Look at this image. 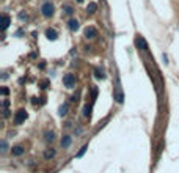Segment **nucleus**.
Wrapping results in <instances>:
<instances>
[{
	"label": "nucleus",
	"instance_id": "obj_17",
	"mask_svg": "<svg viewBox=\"0 0 179 173\" xmlns=\"http://www.w3.org/2000/svg\"><path fill=\"white\" fill-rule=\"evenodd\" d=\"M8 25H9V17L6 14H3V30L8 29Z\"/></svg>",
	"mask_w": 179,
	"mask_h": 173
},
{
	"label": "nucleus",
	"instance_id": "obj_15",
	"mask_svg": "<svg viewBox=\"0 0 179 173\" xmlns=\"http://www.w3.org/2000/svg\"><path fill=\"white\" fill-rule=\"evenodd\" d=\"M87 150H88V145H83V147L80 148V151H79L77 154H75V157H82V156H83V154H85V153H87Z\"/></svg>",
	"mask_w": 179,
	"mask_h": 173
},
{
	"label": "nucleus",
	"instance_id": "obj_6",
	"mask_svg": "<svg viewBox=\"0 0 179 173\" xmlns=\"http://www.w3.org/2000/svg\"><path fill=\"white\" fill-rule=\"evenodd\" d=\"M85 36H87L88 40L96 38V36H98V30L94 29V27H87V29H85Z\"/></svg>",
	"mask_w": 179,
	"mask_h": 173
},
{
	"label": "nucleus",
	"instance_id": "obj_9",
	"mask_svg": "<svg viewBox=\"0 0 179 173\" xmlns=\"http://www.w3.org/2000/svg\"><path fill=\"white\" fill-rule=\"evenodd\" d=\"M71 142H72V139L69 137V135H64V137L61 139V147L63 148H68L69 145H71Z\"/></svg>",
	"mask_w": 179,
	"mask_h": 173
},
{
	"label": "nucleus",
	"instance_id": "obj_2",
	"mask_svg": "<svg viewBox=\"0 0 179 173\" xmlns=\"http://www.w3.org/2000/svg\"><path fill=\"white\" fill-rule=\"evenodd\" d=\"M41 13H43L44 17H50V16L53 14V5H52L50 2L43 3V6H41Z\"/></svg>",
	"mask_w": 179,
	"mask_h": 173
},
{
	"label": "nucleus",
	"instance_id": "obj_20",
	"mask_svg": "<svg viewBox=\"0 0 179 173\" xmlns=\"http://www.w3.org/2000/svg\"><path fill=\"white\" fill-rule=\"evenodd\" d=\"M19 17H21V21H24V19L27 21V14H22V13H21V14H19Z\"/></svg>",
	"mask_w": 179,
	"mask_h": 173
},
{
	"label": "nucleus",
	"instance_id": "obj_13",
	"mask_svg": "<svg viewBox=\"0 0 179 173\" xmlns=\"http://www.w3.org/2000/svg\"><path fill=\"white\" fill-rule=\"evenodd\" d=\"M66 113H68V104L60 106V109H58V115H60V116H64Z\"/></svg>",
	"mask_w": 179,
	"mask_h": 173
},
{
	"label": "nucleus",
	"instance_id": "obj_4",
	"mask_svg": "<svg viewBox=\"0 0 179 173\" xmlns=\"http://www.w3.org/2000/svg\"><path fill=\"white\" fill-rule=\"evenodd\" d=\"M25 118H27V112H25V110H17L16 115H14V124H21V123H24Z\"/></svg>",
	"mask_w": 179,
	"mask_h": 173
},
{
	"label": "nucleus",
	"instance_id": "obj_8",
	"mask_svg": "<svg viewBox=\"0 0 179 173\" xmlns=\"http://www.w3.org/2000/svg\"><path fill=\"white\" fill-rule=\"evenodd\" d=\"M46 36H47V38H49V40H57V36H58V33H57L53 29H47L46 30Z\"/></svg>",
	"mask_w": 179,
	"mask_h": 173
},
{
	"label": "nucleus",
	"instance_id": "obj_21",
	"mask_svg": "<svg viewBox=\"0 0 179 173\" xmlns=\"http://www.w3.org/2000/svg\"><path fill=\"white\" fill-rule=\"evenodd\" d=\"M2 95H3V96L8 95V88H2Z\"/></svg>",
	"mask_w": 179,
	"mask_h": 173
},
{
	"label": "nucleus",
	"instance_id": "obj_11",
	"mask_svg": "<svg viewBox=\"0 0 179 173\" xmlns=\"http://www.w3.org/2000/svg\"><path fill=\"white\" fill-rule=\"evenodd\" d=\"M44 137H46V142H53L55 140V134L52 131H46L44 132Z\"/></svg>",
	"mask_w": 179,
	"mask_h": 173
},
{
	"label": "nucleus",
	"instance_id": "obj_14",
	"mask_svg": "<svg viewBox=\"0 0 179 173\" xmlns=\"http://www.w3.org/2000/svg\"><path fill=\"white\" fill-rule=\"evenodd\" d=\"M79 29V22L77 21H69V30H72V32H75V30H77Z\"/></svg>",
	"mask_w": 179,
	"mask_h": 173
},
{
	"label": "nucleus",
	"instance_id": "obj_1",
	"mask_svg": "<svg viewBox=\"0 0 179 173\" xmlns=\"http://www.w3.org/2000/svg\"><path fill=\"white\" fill-rule=\"evenodd\" d=\"M113 98L116 99L118 104H122V102H124V93H122V88H121L119 77H116V82H115V92H113Z\"/></svg>",
	"mask_w": 179,
	"mask_h": 173
},
{
	"label": "nucleus",
	"instance_id": "obj_5",
	"mask_svg": "<svg viewBox=\"0 0 179 173\" xmlns=\"http://www.w3.org/2000/svg\"><path fill=\"white\" fill-rule=\"evenodd\" d=\"M135 44H137V47L140 49V50H146L148 49V44H146V41L143 40V36H137L135 38Z\"/></svg>",
	"mask_w": 179,
	"mask_h": 173
},
{
	"label": "nucleus",
	"instance_id": "obj_18",
	"mask_svg": "<svg viewBox=\"0 0 179 173\" xmlns=\"http://www.w3.org/2000/svg\"><path fill=\"white\" fill-rule=\"evenodd\" d=\"M94 76H96V79H104V74H102L101 69H96V71H94Z\"/></svg>",
	"mask_w": 179,
	"mask_h": 173
},
{
	"label": "nucleus",
	"instance_id": "obj_10",
	"mask_svg": "<svg viewBox=\"0 0 179 173\" xmlns=\"http://www.w3.org/2000/svg\"><path fill=\"white\" fill-rule=\"evenodd\" d=\"M55 157V150H46L44 151V159H47V161H49V159H53Z\"/></svg>",
	"mask_w": 179,
	"mask_h": 173
},
{
	"label": "nucleus",
	"instance_id": "obj_3",
	"mask_svg": "<svg viewBox=\"0 0 179 173\" xmlns=\"http://www.w3.org/2000/svg\"><path fill=\"white\" fill-rule=\"evenodd\" d=\"M63 84H64L66 88H72L75 85V76L74 74H66L63 77Z\"/></svg>",
	"mask_w": 179,
	"mask_h": 173
},
{
	"label": "nucleus",
	"instance_id": "obj_22",
	"mask_svg": "<svg viewBox=\"0 0 179 173\" xmlns=\"http://www.w3.org/2000/svg\"><path fill=\"white\" fill-rule=\"evenodd\" d=\"M77 2H83V0H77Z\"/></svg>",
	"mask_w": 179,
	"mask_h": 173
},
{
	"label": "nucleus",
	"instance_id": "obj_16",
	"mask_svg": "<svg viewBox=\"0 0 179 173\" xmlns=\"http://www.w3.org/2000/svg\"><path fill=\"white\" fill-rule=\"evenodd\" d=\"M63 10H64L66 14H72V13H74V10H72L71 5H63Z\"/></svg>",
	"mask_w": 179,
	"mask_h": 173
},
{
	"label": "nucleus",
	"instance_id": "obj_19",
	"mask_svg": "<svg viewBox=\"0 0 179 173\" xmlns=\"http://www.w3.org/2000/svg\"><path fill=\"white\" fill-rule=\"evenodd\" d=\"M8 150V145H6V142L5 140H2V153H5Z\"/></svg>",
	"mask_w": 179,
	"mask_h": 173
},
{
	"label": "nucleus",
	"instance_id": "obj_12",
	"mask_svg": "<svg viewBox=\"0 0 179 173\" xmlns=\"http://www.w3.org/2000/svg\"><path fill=\"white\" fill-rule=\"evenodd\" d=\"M96 10H98V5L96 3H88V6H87V11L90 13V14H93V13H96Z\"/></svg>",
	"mask_w": 179,
	"mask_h": 173
},
{
	"label": "nucleus",
	"instance_id": "obj_7",
	"mask_svg": "<svg viewBox=\"0 0 179 173\" xmlns=\"http://www.w3.org/2000/svg\"><path fill=\"white\" fill-rule=\"evenodd\" d=\"M11 153H13V156H22V154H24V148L21 147V145H16V147L11 148Z\"/></svg>",
	"mask_w": 179,
	"mask_h": 173
}]
</instances>
